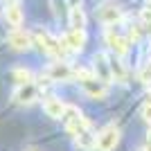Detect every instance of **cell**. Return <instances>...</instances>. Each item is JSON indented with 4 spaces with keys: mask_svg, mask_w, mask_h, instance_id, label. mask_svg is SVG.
Masks as SVG:
<instances>
[{
    "mask_svg": "<svg viewBox=\"0 0 151 151\" xmlns=\"http://www.w3.org/2000/svg\"><path fill=\"white\" fill-rule=\"evenodd\" d=\"M5 20H7L12 27H16V29H18V27L23 25V9H20L18 5H7V7H5Z\"/></svg>",
    "mask_w": 151,
    "mask_h": 151,
    "instance_id": "13",
    "label": "cell"
},
{
    "mask_svg": "<svg viewBox=\"0 0 151 151\" xmlns=\"http://www.w3.org/2000/svg\"><path fill=\"white\" fill-rule=\"evenodd\" d=\"M70 27L72 29H83L86 27V14L79 7H72L70 9Z\"/></svg>",
    "mask_w": 151,
    "mask_h": 151,
    "instance_id": "15",
    "label": "cell"
},
{
    "mask_svg": "<svg viewBox=\"0 0 151 151\" xmlns=\"http://www.w3.org/2000/svg\"><path fill=\"white\" fill-rule=\"evenodd\" d=\"M142 20H145V29H147V32L151 34V14L147 12V9L142 12Z\"/></svg>",
    "mask_w": 151,
    "mask_h": 151,
    "instance_id": "20",
    "label": "cell"
},
{
    "mask_svg": "<svg viewBox=\"0 0 151 151\" xmlns=\"http://www.w3.org/2000/svg\"><path fill=\"white\" fill-rule=\"evenodd\" d=\"M140 117L147 122V124H151V99H147L142 106H140Z\"/></svg>",
    "mask_w": 151,
    "mask_h": 151,
    "instance_id": "18",
    "label": "cell"
},
{
    "mask_svg": "<svg viewBox=\"0 0 151 151\" xmlns=\"http://www.w3.org/2000/svg\"><path fill=\"white\" fill-rule=\"evenodd\" d=\"M117 145H120V129L115 124L104 126L97 133V142H95V149L97 151H113Z\"/></svg>",
    "mask_w": 151,
    "mask_h": 151,
    "instance_id": "1",
    "label": "cell"
},
{
    "mask_svg": "<svg viewBox=\"0 0 151 151\" xmlns=\"http://www.w3.org/2000/svg\"><path fill=\"white\" fill-rule=\"evenodd\" d=\"M106 43H108V50L115 52V57H124L126 52H129V41L120 34H113V32H108L106 34Z\"/></svg>",
    "mask_w": 151,
    "mask_h": 151,
    "instance_id": "8",
    "label": "cell"
},
{
    "mask_svg": "<svg viewBox=\"0 0 151 151\" xmlns=\"http://www.w3.org/2000/svg\"><path fill=\"white\" fill-rule=\"evenodd\" d=\"M38 43H41V47H43L47 54H54V57H59V54H63V47H61V41H57V38H52L47 32H38L36 34Z\"/></svg>",
    "mask_w": 151,
    "mask_h": 151,
    "instance_id": "7",
    "label": "cell"
},
{
    "mask_svg": "<svg viewBox=\"0 0 151 151\" xmlns=\"http://www.w3.org/2000/svg\"><path fill=\"white\" fill-rule=\"evenodd\" d=\"M145 151H151V131H149V135H147V145H145Z\"/></svg>",
    "mask_w": 151,
    "mask_h": 151,
    "instance_id": "21",
    "label": "cell"
},
{
    "mask_svg": "<svg viewBox=\"0 0 151 151\" xmlns=\"http://www.w3.org/2000/svg\"><path fill=\"white\" fill-rule=\"evenodd\" d=\"M36 95H38L36 83H25V86H18V88L14 90V99L18 101V104H32V101L36 99Z\"/></svg>",
    "mask_w": 151,
    "mask_h": 151,
    "instance_id": "10",
    "label": "cell"
},
{
    "mask_svg": "<svg viewBox=\"0 0 151 151\" xmlns=\"http://www.w3.org/2000/svg\"><path fill=\"white\" fill-rule=\"evenodd\" d=\"M97 16L104 25H115L117 20H122V9L115 2H104V5L97 9Z\"/></svg>",
    "mask_w": 151,
    "mask_h": 151,
    "instance_id": "3",
    "label": "cell"
},
{
    "mask_svg": "<svg viewBox=\"0 0 151 151\" xmlns=\"http://www.w3.org/2000/svg\"><path fill=\"white\" fill-rule=\"evenodd\" d=\"M63 124H65V131H68L70 135H75V138H77V135H81L83 131H88V129H90V122L86 120L81 113L75 115V117H70V120H65Z\"/></svg>",
    "mask_w": 151,
    "mask_h": 151,
    "instance_id": "9",
    "label": "cell"
},
{
    "mask_svg": "<svg viewBox=\"0 0 151 151\" xmlns=\"http://www.w3.org/2000/svg\"><path fill=\"white\" fill-rule=\"evenodd\" d=\"M83 45H86V29H70L65 36L61 38V47L65 50H72V52H79L83 50Z\"/></svg>",
    "mask_w": 151,
    "mask_h": 151,
    "instance_id": "2",
    "label": "cell"
},
{
    "mask_svg": "<svg viewBox=\"0 0 151 151\" xmlns=\"http://www.w3.org/2000/svg\"><path fill=\"white\" fill-rule=\"evenodd\" d=\"M68 2H70L72 7H79V2H81V0H68Z\"/></svg>",
    "mask_w": 151,
    "mask_h": 151,
    "instance_id": "22",
    "label": "cell"
},
{
    "mask_svg": "<svg viewBox=\"0 0 151 151\" xmlns=\"http://www.w3.org/2000/svg\"><path fill=\"white\" fill-rule=\"evenodd\" d=\"M45 113L50 115L52 120H63V113H65V104H63L61 99H57V97H50V99L43 104Z\"/></svg>",
    "mask_w": 151,
    "mask_h": 151,
    "instance_id": "12",
    "label": "cell"
},
{
    "mask_svg": "<svg viewBox=\"0 0 151 151\" xmlns=\"http://www.w3.org/2000/svg\"><path fill=\"white\" fill-rule=\"evenodd\" d=\"M149 63H151V61H149Z\"/></svg>",
    "mask_w": 151,
    "mask_h": 151,
    "instance_id": "24",
    "label": "cell"
},
{
    "mask_svg": "<svg viewBox=\"0 0 151 151\" xmlns=\"http://www.w3.org/2000/svg\"><path fill=\"white\" fill-rule=\"evenodd\" d=\"M47 77H50L52 81H68V79H72V77H75V70L70 68L68 63L59 61V63H52V65H50Z\"/></svg>",
    "mask_w": 151,
    "mask_h": 151,
    "instance_id": "6",
    "label": "cell"
},
{
    "mask_svg": "<svg viewBox=\"0 0 151 151\" xmlns=\"http://www.w3.org/2000/svg\"><path fill=\"white\" fill-rule=\"evenodd\" d=\"M95 77L99 79V81L104 83H111V79H113V72H111V61H108L106 54H97L95 57Z\"/></svg>",
    "mask_w": 151,
    "mask_h": 151,
    "instance_id": "5",
    "label": "cell"
},
{
    "mask_svg": "<svg viewBox=\"0 0 151 151\" xmlns=\"http://www.w3.org/2000/svg\"><path fill=\"white\" fill-rule=\"evenodd\" d=\"M14 79L18 81V86L32 83V72H29V70H23V68H16V70H14Z\"/></svg>",
    "mask_w": 151,
    "mask_h": 151,
    "instance_id": "17",
    "label": "cell"
},
{
    "mask_svg": "<svg viewBox=\"0 0 151 151\" xmlns=\"http://www.w3.org/2000/svg\"><path fill=\"white\" fill-rule=\"evenodd\" d=\"M95 142H97V135H93V133H90V129L75 138V147H77L79 151H90V149H95Z\"/></svg>",
    "mask_w": 151,
    "mask_h": 151,
    "instance_id": "14",
    "label": "cell"
},
{
    "mask_svg": "<svg viewBox=\"0 0 151 151\" xmlns=\"http://www.w3.org/2000/svg\"><path fill=\"white\" fill-rule=\"evenodd\" d=\"M9 45L14 50H29L32 47V36L25 29H14L9 34Z\"/></svg>",
    "mask_w": 151,
    "mask_h": 151,
    "instance_id": "11",
    "label": "cell"
},
{
    "mask_svg": "<svg viewBox=\"0 0 151 151\" xmlns=\"http://www.w3.org/2000/svg\"><path fill=\"white\" fill-rule=\"evenodd\" d=\"M140 81L142 83H151V63H147V68L140 70Z\"/></svg>",
    "mask_w": 151,
    "mask_h": 151,
    "instance_id": "19",
    "label": "cell"
},
{
    "mask_svg": "<svg viewBox=\"0 0 151 151\" xmlns=\"http://www.w3.org/2000/svg\"><path fill=\"white\" fill-rule=\"evenodd\" d=\"M111 72H113L115 81H124V79H126V68L122 65V61H117V59L111 61Z\"/></svg>",
    "mask_w": 151,
    "mask_h": 151,
    "instance_id": "16",
    "label": "cell"
},
{
    "mask_svg": "<svg viewBox=\"0 0 151 151\" xmlns=\"http://www.w3.org/2000/svg\"><path fill=\"white\" fill-rule=\"evenodd\" d=\"M147 12L151 14V0H149V2H147Z\"/></svg>",
    "mask_w": 151,
    "mask_h": 151,
    "instance_id": "23",
    "label": "cell"
},
{
    "mask_svg": "<svg viewBox=\"0 0 151 151\" xmlns=\"http://www.w3.org/2000/svg\"><path fill=\"white\" fill-rule=\"evenodd\" d=\"M83 90H86V95L88 97H93V99H104L108 93V83L99 81L97 77H90V79H86V81H81Z\"/></svg>",
    "mask_w": 151,
    "mask_h": 151,
    "instance_id": "4",
    "label": "cell"
}]
</instances>
